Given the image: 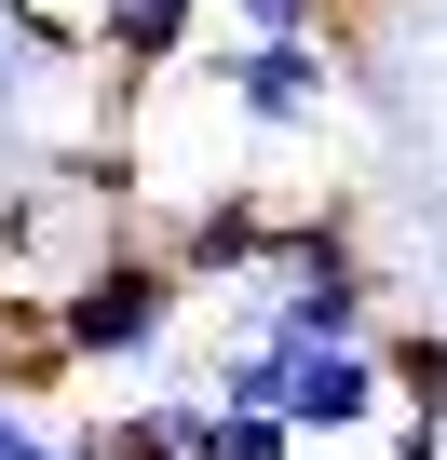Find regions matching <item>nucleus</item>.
<instances>
[{"instance_id":"6e6552de","label":"nucleus","mask_w":447,"mask_h":460,"mask_svg":"<svg viewBox=\"0 0 447 460\" xmlns=\"http://www.w3.org/2000/svg\"><path fill=\"white\" fill-rule=\"evenodd\" d=\"M231 14H245V41H339L353 0H231Z\"/></svg>"},{"instance_id":"423d86ee","label":"nucleus","mask_w":447,"mask_h":460,"mask_svg":"<svg viewBox=\"0 0 447 460\" xmlns=\"http://www.w3.org/2000/svg\"><path fill=\"white\" fill-rule=\"evenodd\" d=\"M366 366H380V406H393V420H434V433H447V339H434V325L366 339Z\"/></svg>"},{"instance_id":"1a4fd4ad","label":"nucleus","mask_w":447,"mask_h":460,"mask_svg":"<svg viewBox=\"0 0 447 460\" xmlns=\"http://www.w3.org/2000/svg\"><path fill=\"white\" fill-rule=\"evenodd\" d=\"M393 460H447V433L434 420H393Z\"/></svg>"},{"instance_id":"0eeeda50","label":"nucleus","mask_w":447,"mask_h":460,"mask_svg":"<svg viewBox=\"0 0 447 460\" xmlns=\"http://www.w3.org/2000/svg\"><path fill=\"white\" fill-rule=\"evenodd\" d=\"M190 460H299V433L272 406H203L190 420Z\"/></svg>"},{"instance_id":"f257e3e1","label":"nucleus","mask_w":447,"mask_h":460,"mask_svg":"<svg viewBox=\"0 0 447 460\" xmlns=\"http://www.w3.org/2000/svg\"><path fill=\"white\" fill-rule=\"evenodd\" d=\"M176 312H190V285L163 271V244H109V258H82L68 285H41L55 366H149V352L176 339Z\"/></svg>"},{"instance_id":"7ed1b4c3","label":"nucleus","mask_w":447,"mask_h":460,"mask_svg":"<svg viewBox=\"0 0 447 460\" xmlns=\"http://www.w3.org/2000/svg\"><path fill=\"white\" fill-rule=\"evenodd\" d=\"M272 420H285L299 447H339V433H366V420H380V366H366V352H285Z\"/></svg>"},{"instance_id":"20e7f679","label":"nucleus","mask_w":447,"mask_h":460,"mask_svg":"<svg viewBox=\"0 0 447 460\" xmlns=\"http://www.w3.org/2000/svg\"><path fill=\"white\" fill-rule=\"evenodd\" d=\"M68 28H82V55H95V68H122V82H163V68L203 41V0H82Z\"/></svg>"},{"instance_id":"39448f33","label":"nucleus","mask_w":447,"mask_h":460,"mask_svg":"<svg viewBox=\"0 0 447 460\" xmlns=\"http://www.w3.org/2000/svg\"><path fill=\"white\" fill-rule=\"evenodd\" d=\"M258 244H272V203H258V190H203V203L163 230V271H176V285H245Z\"/></svg>"},{"instance_id":"f03ea898","label":"nucleus","mask_w":447,"mask_h":460,"mask_svg":"<svg viewBox=\"0 0 447 460\" xmlns=\"http://www.w3.org/2000/svg\"><path fill=\"white\" fill-rule=\"evenodd\" d=\"M217 95H231L258 136H312L339 95V41H231L217 55Z\"/></svg>"}]
</instances>
